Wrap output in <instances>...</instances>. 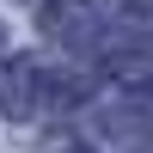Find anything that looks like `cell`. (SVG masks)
I'll list each match as a JSON object with an SVG mask.
<instances>
[{"label":"cell","instance_id":"obj_4","mask_svg":"<svg viewBox=\"0 0 153 153\" xmlns=\"http://www.w3.org/2000/svg\"><path fill=\"white\" fill-rule=\"evenodd\" d=\"M68 153H86V147H68Z\"/></svg>","mask_w":153,"mask_h":153},{"label":"cell","instance_id":"obj_1","mask_svg":"<svg viewBox=\"0 0 153 153\" xmlns=\"http://www.w3.org/2000/svg\"><path fill=\"white\" fill-rule=\"evenodd\" d=\"M49 92H55V80H49L37 61H12V68H0V104H6V117H37V110L49 104Z\"/></svg>","mask_w":153,"mask_h":153},{"label":"cell","instance_id":"obj_3","mask_svg":"<svg viewBox=\"0 0 153 153\" xmlns=\"http://www.w3.org/2000/svg\"><path fill=\"white\" fill-rule=\"evenodd\" d=\"M43 25H49V37H68V43H86V37L98 31V19H92L86 0H49Z\"/></svg>","mask_w":153,"mask_h":153},{"label":"cell","instance_id":"obj_2","mask_svg":"<svg viewBox=\"0 0 153 153\" xmlns=\"http://www.w3.org/2000/svg\"><path fill=\"white\" fill-rule=\"evenodd\" d=\"M104 55H110V74L129 86H147L153 80V43L147 37H129V31H110L104 37Z\"/></svg>","mask_w":153,"mask_h":153}]
</instances>
